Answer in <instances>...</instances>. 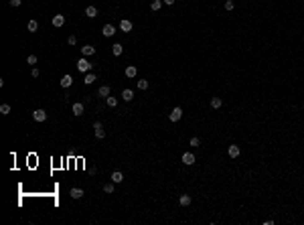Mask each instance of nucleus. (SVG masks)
Returning <instances> with one entry per match:
<instances>
[{
  "instance_id": "nucleus-24",
  "label": "nucleus",
  "mask_w": 304,
  "mask_h": 225,
  "mask_svg": "<svg viewBox=\"0 0 304 225\" xmlns=\"http://www.w3.org/2000/svg\"><path fill=\"white\" fill-rule=\"evenodd\" d=\"M97 93H100L101 97H108V96H110V87H108V85H101V87H100V92H97Z\"/></svg>"
},
{
  "instance_id": "nucleus-30",
  "label": "nucleus",
  "mask_w": 304,
  "mask_h": 225,
  "mask_svg": "<svg viewBox=\"0 0 304 225\" xmlns=\"http://www.w3.org/2000/svg\"><path fill=\"white\" fill-rule=\"evenodd\" d=\"M27 63L28 65H37V55H28V57H27Z\"/></svg>"
},
{
  "instance_id": "nucleus-8",
  "label": "nucleus",
  "mask_w": 304,
  "mask_h": 225,
  "mask_svg": "<svg viewBox=\"0 0 304 225\" xmlns=\"http://www.w3.org/2000/svg\"><path fill=\"white\" fill-rule=\"evenodd\" d=\"M183 164H187V166H191V164H195V154H191V152H185V154H183Z\"/></svg>"
},
{
  "instance_id": "nucleus-20",
  "label": "nucleus",
  "mask_w": 304,
  "mask_h": 225,
  "mask_svg": "<svg viewBox=\"0 0 304 225\" xmlns=\"http://www.w3.org/2000/svg\"><path fill=\"white\" fill-rule=\"evenodd\" d=\"M69 195H71L73 199H81V197H83V189H77V187H75V189H71Z\"/></svg>"
},
{
  "instance_id": "nucleus-29",
  "label": "nucleus",
  "mask_w": 304,
  "mask_h": 225,
  "mask_svg": "<svg viewBox=\"0 0 304 225\" xmlns=\"http://www.w3.org/2000/svg\"><path fill=\"white\" fill-rule=\"evenodd\" d=\"M233 8H235L233 0H225V10H233Z\"/></svg>"
},
{
  "instance_id": "nucleus-10",
  "label": "nucleus",
  "mask_w": 304,
  "mask_h": 225,
  "mask_svg": "<svg viewBox=\"0 0 304 225\" xmlns=\"http://www.w3.org/2000/svg\"><path fill=\"white\" fill-rule=\"evenodd\" d=\"M101 34H104V37H114V34H116V29L112 27V24H106V27L101 29Z\"/></svg>"
},
{
  "instance_id": "nucleus-6",
  "label": "nucleus",
  "mask_w": 304,
  "mask_h": 225,
  "mask_svg": "<svg viewBox=\"0 0 304 225\" xmlns=\"http://www.w3.org/2000/svg\"><path fill=\"white\" fill-rule=\"evenodd\" d=\"M93 130H95V136L100 138V140L106 136V130H104V126H101V122H95V124H93Z\"/></svg>"
},
{
  "instance_id": "nucleus-17",
  "label": "nucleus",
  "mask_w": 304,
  "mask_h": 225,
  "mask_svg": "<svg viewBox=\"0 0 304 225\" xmlns=\"http://www.w3.org/2000/svg\"><path fill=\"white\" fill-rule=\"evenodd\" d=\"M112 53L116 55V57H120V55H122V53H124V47H122V45H120V43H116V45L112 47Z\"/></svg>"
},
{
  "instance_id": "nucleus-31",
  "label": "nucleus",
  "mask_w": 304,
  "mask_h": 225,
  "mask_svg": "<svg viewBox=\"0 0 304 225\" xmlns=\"http://www.w3.org/2000/svg\"><path fill=\"white\" fill-rule=\"evenodd\" d=\"M67 43H69V45H75V43H77V37H75V34H69V39H67Z\"/></svg>"
},
{
  "instance_id": "nucleus-32",
  "label": "nucleus",
  "mask_w": 304,
  "mask_h": 225,
  "mask_svg": "<svg viewBox=\"0 0 304 225\" xmlns=\"http://www.w3.org/2000/svg\"><path fill=\"white\" fill-rule=\"evenodd\" d=\"M199 144H201V140H199L197 136H193V138H191V146H199Z\"/></svg>"
},
{
  "instance_id": "nucleus-11",
  "label": "nucleus",
  "mask_w": 304,
  "mask_h": 225,
  "mask_svg": "<svg viewBox=\"0 0 304 225\" xmlns=\"http://www.w3.org/2000/svg\"><path fill=\"white\" fill-rule=\"evenodd\" d=\"M65 24V16L63 14H55L53 16V27H63Z\"/></svg>"
},
{
  "instance_id": "nucleus-7",
  "label": "nucleus",
  "mask_w": 304,
  "mask_h": 225,
  "mask_svg": "<svg viewBox=\"0 0 304 225\" xmlns=\"http://www.w3.org/2000/svg\"><path fill=\"white\" fill-rule=\"evenodd\" d=\"M71 110H73V114H75V116H83V110H85V106H83L81 102H75Z\"/></svg>"
},
{
  "instance_id": "nucleus-18",
  "label": "nucleus",
  "mask_w": 304,
  "mask_h": 225,
  "mask_svg": "<svg viewBox=\"0 0 304 225\" xmlns=\"http://www.w3.org/2000/svg\"><path fill=\"white\" fill-rule=\"evenodd\" d=\"M162 4H164V2H162V0H152V2H150V8H152L154 12H158V10H160V8H162Z\"/></svg>"
},
{
  "instance_id": "nucleus-21",
  "label": "nucleus",
  "mask_w": 304,
  "mask_h": 225,
  "mask_svg": "<svg viewBox=\"0 0 304 225\" xmlns=\"http://www.w3.org/2000/svg\"><path fill=\"white\" fill-rule=\"evenodd\" d=\"M178 203H181L183 207L191 205V195H181V199H178Z\"/></svg>"
},
{
  "instance_id": "nucleus-19",
  "label": "nucleus",
  "mask_w": 304,
  "mask_h": 225,
  "mask_svg": "<svg viewBox=\"0 0 304 225\" xmlns=\"http://www.w3.org/2000/svg\"><path fill=\"white\" fill-rule=\"evenodd\" d=\"M112 181H114L116 185H118V183H122V181H124V175H122L120 170H116V172H112Z\"/></svg>"
},
{
  "instance_id": "nucleus-16",
  "label": "nucleus",
  "mask_w": 304,
  "mask_h": 225,
  "mask_svg": "<svg viewBox=\"0 0 304 225\" xmlns=\"http://www.w3.org/2000/svg\"><path fill=\"white\" fill-rule=\"evenodd\" d=\"M85 14H87L89 18H95V16H97V8L95 6H87V8H85Z\"/></svg>"
},
{
  "instance_id": "nucleus-2",
  "label": "nucleus",
  "mask_w": 304,
  "mask_h": 225,
  "mask_svg": "<svg viewBox=\"0 0 304 225\" xmlns=\"http://www.w3.org/2000/svg\"><path fill=\"white\" fill-rule=\"evenodd\" d=\"M120 29H122V33H130L132 29H134V24H132V20L122 18V20H120Z\"/></svg>"
},
{
  "instance_id": "nucleus-27",
  "label": "nucleus",
  "mask_w": 304,
  "mask_h": 225,
  "mask_svg": "<svg viewBox=\"0 0 304 225\" xmlns=\"http://www.w3.org/2000/svg\"><path fill=\"white\" fill-rule=\"evenodd\" d=\"M114 185H116L114 181H112V183H106V185H104V191L108 193V195H112V193H114Z\"/></svg>"
},
{
  "instance_id": "nucleus-3",
  "label": "nucleus",
  "mask_w": 304,
  "mask_h": 225,
  "mask_svg": "<svg viewBox=\"0 0 304 225\" xmlns=\"http://www.w3.org/2000/svg\"><path fill=\"white\" fill-rule=\"evenodd\" d=\"M33 118H35L37 122H45V120H47V112L39 107V110H35V112H33Z\"/></svg>"
},
{
  "instance_id": "nucleus-23",
  "label": "nucleus",
  "mask_w": 304,
  "mask_h": 225,
  "mask_svg": "<svg viewBox=\"0 0 304 225\" xmlns=\"http://www.w3.org/2000/svg\"><path fill=\"white\" fill-rule=\"evenodd\" d=\"M93 81H95V75H93V73H87V75H85V79H83V83L85 85H91Z\"/></svg>"
},
{
  "instance_id": "nucleus-35",
  "label": "nucleus",
  "mask_w": 304,
  "mask_h": 225,
  "mask_svg": "<svg viewBox=\"0 0 304 225\" xmlns=\"http://www.w3.org/2000/svg\"><path fill=\"white\" fill-rule=\"evenodd\" d=\"M162 2H164V4H168V6H173V4H174V0H162Z\"/></svg>"
},
{
  "instance_id": "nucleus-12",
  "label": "nucleus",
  "mask_w": 304,
  "mask_h": 225,
  "mask_svg": "<svg viewBox=\"0 0 304 225\" xmlns=\"http://www.w3.org/2000/svg\"><path fill=\"white\" fill-rule=\"evenodd\" d=\"M71 83H73V77H71V75H63L61 77V87H71Z\"/></svg>"
},
{
  "instance_id": "nucleus-9",
  "label": "nucleus",
  "mask_w": 304,
  "mask_h": 225,
  "mask_svg": "<svg viewBox=\"0 0 304 225\" xmlns=\"http://www.w3.org/2000/svg\"><path fill=\"white\" fill-rule=\"evenodd\" d=\"M81 53H83V57H89V55L95 53V47L93 45H83L81 47Z\"/></svg>"
},
{
  "instance_id": "nucleus-4",
  "label": "nucleus",
  "mask_w": 304,
  "mask_h": 225,
  "mask_svg": "<svg viewBox=\"0 0 304 225\" xmlns=\"http://www.w3.org/2000/svg\"><path fill=\"white\" fill-rule=\"evenodd\" d=\"M77 69H79V71H83V73H87L89 69H91V65H89L87 59H79V61H77Z\"/></svg>"
},
{
  "instance_id": "nucleus-14",
  "label": "nucleus",
  "mask_w": 304,
  "mask_h": 225,
  "mask_svg": "<svg viewBox=\"0 0 304 225\" xmlns=\"http://www.w3.org/2000/svg\"><path fill=\"white\" fill-rule=\"evenodd\" d=\"M122 99H124V102H132V99H134V92H132V89H124V92H122Z\"/></svg>"
},
{
  "instance_id": "nucleus-28",
  "label": "nucleus",
  "mask_w": 304,
  "mask_h": 225,
  "mask_svg": "<svg viewBox=\"0 0 304 225\" xmlns=\"http://www.w3.org/2000/svg\"><path fill=\"white\" fill-rule=\"evenodd\" d=\"M8 112H10V106H8V103H2V106H0V114H2V116H6Z\"/></svg>"
},
{
  "instance_id": "nucleus-1",
  "label": "nucleus",
  "mask_w": 304,
  "mask_h": 225,
  "mask_svg": "<svg viewBox=\"0 0 304 225\" xmlns=\"http://www.w3.org/2000/svg\"><path fill=\"white\" fill-rule=\"evenodd\" d=\"M181 118H183V107H174V110L168 114V120H170V122H178Z\"/></svg>"
},
{
  "instance_id": "nucleus-34",
  "label": "nucleus",
  "mask_w": 304,
  "mask_h": 225,
  "mask_svg": "<svg viewBox=\"0 0 304 225\" xmlns=\"http://www.w3.org/2000/svg\"><path fill=\"white\" fill-rule=\"evenodd\" d=\"M31 75H33V77H39V75H41V71H39V69H33Z\"/></svg>"
},
{
  "instance_id": "nucleus-26",
  "label": "nucleus",
  "mask_w": 304,
  "mask_h": 225,
  "mask_svg": "<svg viewBox=\"0 0 304 225\" xmlns=\"http://www.w3.org/2000/svg\"><path fill=\"white\" fill-rule=\"evenodd\" d=\"M106 103H108L110 107H116V106H118V99L112 97V96H108V97H106Z\"/></svg>"
},
{
  "instance_id": "nucleus-13",
  "label": "nucleus",
  "mask_w": 304,
  "mask_h": 225,
  "mask_svg": "<svg viewBox=\"0 0 304 225\" xmlns=\"http://www.w3.org/2000/svg\"><path fill=\"white\" fill-rule=\"evenodd\" d=\"M136 75H138L136 65H128V67H126V77H136Z\"/></svg>"
},
{
  "instance_id": "nucleus-22",
  "label": "nucleus",
  "mask_w": 304,
  "mask_h": 225,
  "mask_svg": "<svg viewBox=\"0 0 304 225\" xmlns=\"http://www.w3.org/2000/svg\"><path fill=\"white\" fill-rule=\"evenodd\" d=\"M136 87H138L140 92H144V89H148V81L146 79H138L136 81Z\"/></svg>"
},
{
  "instance_id": "nucleus-33",
  "label": "nucleus",
  "mask_w": 304,
  "mask_h": 225,
  "mask_svg": "<svg viewBox=\"0 0 304 225\" xmlns=\"http://www.w3.org/2000/svg\"><path fill=\"white\" fill-rule=\"evenodd\" d=\"M20 2H23V0H8V4H10V6H20Z\"/></svg>"
},
{
  "instance_id": "nucleus-25",
  "label": "nucleus",
  "mask_w": 304,
  "mask_h": 225,
  "mask_svg": "<svg viewBox=\"0 0 304 225\" xmlns=\"http://www.w3.org/2000/svg\"><path fill=\"white\" fill-rule=\"evenodd\" d=\"M27 29H28V31H31V33H35V31H37V29H39V23H37V20H28V24H27Z\"/></svg>"
},
{
  "instance_id": "nucleus-15",
  "label": "nucleus",
  "mask_w": 304,
  "mask_h": 225,
  "mask_svg": "<svg viewBox=\"0 0 304 225\" xmlns=\"http://www.w3.org/2000/svg\"><path fill=\"white\" fill-rule=\"evenodd\" d=\"M221 106H223V99L221 97H211V107L213 110H219Z\"/></svg>"
},
{
  "instance_id": "nucleus-5",
  "label": "nucleus",
  "mask_w": 304,
  "mask_h": 225,
  "mask_svg": "<svg viewBox=\"0 0 304 225\" xmlns=\"http://www.w3.org/2000/svg\"><path fill=\"white\" fill-rule=\"evenodd\" d=\"M227 154H229L231 158H237L239 154H241V148H239L237 144H231V146H229V150H227Z\"/></svg>"
}]
</instances>
